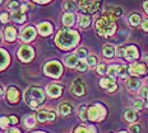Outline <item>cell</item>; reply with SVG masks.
<instances>
[{
  "label": "cell",
  "mask_w": 148,
  "mask_h": 133,
  "mask_svg": "<svg viewBox=\"0 0 148 133\" xmlns=\"http://www.w3.org/2000/svg\"><path fill=\"white\" fill-rule=\"evenodd\" d=\"M115 18L116 15L111 10H107L105 15L98 18L96 22V30L98 36L101 37H111L116 30V24H115Z\"/></svg>",
  "instance_id": "1"
},
{
  "label": "cell",
  "mask_w": 148,
  "mask_h": 133,
  "mask_svg": "<svg viewBox=\"0 0 148 133\" xmlns=\"http://www.w3.org/2000/svg\"><path fill=\"white\" fill-rule=\"evenodd\" d=\"M79 41V34L75 30L70 29H61L58 33L56 38H55V43L56 46L61 49H70L78 43Z\"/></svg>",
  "instance_id": "2"
},
{
  "label": "cell",
  "mask_w": 148,
  "mask_h": 133,
  "mask_svg": "<svg viewBox=\"0 0 148 133\" xmlns=\"http://www.w3.org/2000/svg\"><path fill=\"white\" fill-rule=\"evenodd\" d=\"M24 100L28 107L37 108L45 101V92L40 88H29L24 92Z\"/></svg>",
  "instance_id": "3"
},
{
  "label": "cell",
  "mask_w": 148,
  "mask_h": 133,
  "mask_svg": "<svg viewBox=\"0 0 148 133\" xmlns=\"http://www.w3.org/2000/svg\"><path fill=\"white\" fill-rule=\"evenodd\" d=\"M106 115V109L101 104L92 105L88 108V119L89 120H102Z\"/></svg>",
  "instance_id": "4"
},
{
  "label": "cell",
  "mask_w": 148,
  "mask_h": 133,
  "mask_svg": "<svg viewBox=\"0 0 148 133\" xmlns=\"http://www.w3.org/2000/svg\"><path fill=\"white\" fill-rule=\"evenodd\" d=\"M45 72L46 75L52 76V77H60L63 72V67L58 61H50L45 65Z\"/></svg>",
  "instance_id": "5"
},
{
  "label": "cell",
  "mask_w": 148,
  "mask_h": 133,
  "mask_svg": "<svg viewBox=\"0 0 148 133\" xmlns=\"http://www.w3.org/2000/svg\"><path fill=\"white\" fill-rule=\"evenodd\" d=\"M33 55H35V52L28 46H22V47L18 49V57L22 61H24V62H28V61L32 60Z\"/></svg>",
  "instance_id": "6"
},
{
  "label": "cell",
  "mask_w": 148,
  "mask_h": 133,
  "mask_svg": "<svg viewBox=\"0 0 148 133\" xmlns=\"http://www.w3.org/2000/svg\"><path fill=\"white\" fill-rule=\"evenodd\" d=\"M147 72V67L144 66L143 63H132L130 67H129V74L134 76H142V75H146Z\"/></svg>",
  "instance_id": "7"
},
{
  "label": "cell",
  "mask_w": 148,
  "mask_h": 133,
  "mask_svg": "<svg viewBox=\"0 0 148 133\" xmlns=\"http://www.w3.org/2000/svg\"><path fill=\"white\" fill-rule=\"evenodd\" d=\"M56 118V114L51 110H41L37 114V119L40 120L41 123H45V122H51Z\"/></svg>",
  "instance_id": "8"
},
{
  "label": "cell",
  "mask_w": 148,
  "mask_h": 133,
  "mask_svg": "<svg viewBox=\"0 0 148 133\" xmlns=\"http://www.w3.org/2000/svg\"><path fill=\"white\" fill-rule=\"evenodd\" d=\"M35 37H36V30H35V28H32V27H27V28L21 33V39L24 42L32 41V39H35Z\"/></svg>",
  "instance_id": "9"
},
{
  "label": "cell",
  "mask_w": 148,
  "mask_h": 133,
  "mask_svg": "<svg viewBox=\"0 0 148 133\" xmlns=\"http://www.w3.org/2000/svg\"><path fill=\"white\" fill-rule=\"evenodd\" d=\"M139 53H138V49L137 47L134 46H129V47L125 48V53H124V58L128 61H133V60H137Z\"/></svg>",
  "instance_id": "10"
},
{
  "label": "cell",
  "mask_w": 148,
  "mask_h": 133,
  "mask_svg": "<svg viewBox=\"0 0 148 133\" xmlns=\"http://www.w3.org/2000/svg\"><path fill=\"white\" fill-rule=\"evenodd\" d=\"M72 92L74 95H78V97L84 94V84H83V81L81 79H77L74 81V84L72 86Z\"/></svg>",
  "instance_id": "11"
},
{
  "label": "cell",
  "mask_w": 148,
  "mask_h": 133,
  "mask_svg": "<svg viewBox=\"0 0 148 133\" xmlns=\"http://www.w3.org/2000/svg\"><path fill=\"white\" fill-rule=\"evenodd\" d=\"M100 85L102 86V88L106 89L107 91H110V92L115 91L116 89H118V85H116V82L114 81L112 79H102L100 81Z\"/></svg>",
  "instance_id": "12"
},
{
  "label": "cell",
  "mask_w": 148,
  "mask_h": 133,
  "mask_svg": "<svg viewBox=\"0 0 148 133\" xmlns=\"http://www.w3.org/2000/svg\"><path fill=\"white\" fill-rule=\"evenodd\" d=\"M47 94L51 98H58L61 95V86L58 84H50L47 86Z\"/></svg>",
  "instance_id": "13"
},
{
  "label": "cell",
  "mask_w": 148,
  "mask_h": 133,
  "mask_svg": "<svg viewBox=\"0 0 148 133\" xmlns=\"http://www.w3.org/2000/svg\"><path fill=\"white\" fill-rule=\"evenodd\" d=\"M38 32L42 36H49L52 32V26L50 23H47V22H44V23L38 24Z\"/></svg>",
  "instance_id": "14"
},
{
  "label": "cell",
  "mask_w": 148,
  "mask_h": 133,
  "mask_svg": "<svg viewBox=\"0 0 148 133\" xmlns=\"http://www.w3.org/2000/svg\"><path fill=\"white\" fill-rule=\"evenodd\" d=\"M7 97H8V100L10 103H17L18 101V98H19V92L15 88H9L8 89V92H7Z\"/></svg>",
  "instance_id": "15"
},
{
  "label": "cell",
  "mask_w": 148,
  "mask_h": 133,
  "mask_svg": "<svg viewBox=\"0 0 148 133\" xmlns=\"http://www.w3.org/2000/svg\"><path fill=\"white\" fill-rule=\"evenodd\" d=\"M9 63V55L7 53V51L0 49V70L5 69Z\"/></svg>",
  "instance_id": "16"
},
{
  "label": "cell",
  "mask_w": 148,
  "mask_h": 133,
  "mask_svg": "<svg viewBox=\"0 0 148 133\" xmlns=\"http://www.w3.org/2000/svg\"><path fill=\"white\" fill-rule=\"evenodd\" d=\"M139 86H140V81L138 79H129L128 81H126V88H128L130 91L138 90Z\"/></svg>",
  "instance_id": "17"
},
{
  "label": "cell",
  "mask_w": 148,
  "mask_h": 133,
  "mask_svg": "<svg viewBox=\"0 0 148 133\" xmlns=\"http://www.w3.org/2000/svg\"><path fill=\"white\" fill-rule=\"evenodd\" d=\"M4 36H5V38H7V41L13 42L15 39V37H17V32H15V29L13 27H7L5 32H4Z\"/></svg>",
  "instance_id": "18"
},
{
  "label": "cell",
  "mask_w": 148,
  "mask_h": 133,
  "mask_svg": "<svg viewBox=\"0 0 148 133\" xmlns=\"http://www.w3.org/2000/svg\"><path fill=\"white\" fill-rule=\"evenodd\" d=\"M59 112L61 115H68L73 112V107L69 103H63L59 105Z\"/></svg>",
  "instance_id": "19"
},
{
  "label": "cell",
  "mask_w": 148,
  "mask_h": 133,
  "mask_svg": "<svg viewBox=\"0 0 148 133\" xmlns=\"http://www.w3.org/2000/svg\"><path fill=\"white\" fill-rule=\"evenodd\" d=\"M78 62H79V58L77 55H70V56H68L65 58V63L69 67H75L78 65Z\"/></svg>",
  "instance_id": "20"
},
{
  "label": "cell",
  "mask_w": 148,
  "mask_h": 133,
  "mask_svg": "<svg viewBox=\"0 0 148 133\" xmlns=\"http://www.w3.org/2000/svg\"><path fill=\"white\" fill-rule=\"evenodd\" d=\"M63 23H64V26H66V27L73 26L74 24V15H73V13H66L65 15H64L63 17Z\"/></svg>",
  "instance_id": "21"
},
{
  "label": "cell",
  "mask_w": 148,
  "mask_h": 133,
  "mask_svg": "<svg viewBox=\"0 0 148 133\" xmlns=\"http://www.w3.org/2000/svg\"><path fill=\"white\" fill-rule=\"evenodd\" d=\"M63 9L66 11V13H73L75 10V4H74L73 0H68L63 4Z\"/></svg>",
  "instance_id": "22"
},
{
  "label": "cell",
  "mask_w": 148,
  "mask_h": 133,
  "mask_svg": "<svg viewBox=\"0 0 148 133\" xmlns=\"http://www.w3.org/2000/svg\"><path fill=\"white\" fill-rule=\"evenodd\" d=\"M114 53H115V47L111 45H107L103 47V56L107 57V58H111L114 56Z\"/></svg>",
  "instance_id": "23"
},
{
  "label": "cell",
  "mask_w": 148,
  "mask_h": 133,
  "mask_svg": "<svg viewBox=\"0 0 148 133\" xmlns=\"http://www.w3.org/2000/svg\"><path fill=\"white\" fill-rule=\"evenodd\" d=\"M119 71H120L119 65H111L109 69H107V74H109L110 77H115L119 75Z\"/></svg>",
  "instance_id": "24"
},
{
  "label": "cell",
  "mask_w": 148,
  "mask_h": 133,
  "mask_svg": "<svg viewBox=\"0 0 148 133\" xmlns=\"http://www.w3.org/2000/svg\"><path fill=\"white\" fill-rule=\"evenodd\" d=\"M124 117L128 122H135V120H137V113H135V110H133V109L126 110Z\"/></svg>",
  "instance_id": "25"
},
{
  "label": "cell",
  "mask_w": 148,
  "mask_h": 133,
  "mask_svg": "<svg viewBox=\"0 0 148 133\" xmlns=\"http://www.w3.org/2000/svg\"><path fill=\"white\" fill-rule=\"evenodd\" d=\"M12 19L15 20L17 23H23V22L26 20V15H24L23 11H17V13H13Z\"/></svg>",
  "instance_id": "26"
},
{
  "label": "cell",
  "mask_w": 148,
  "mask_h": 133,
  "mask_svg": "<svg viewBox=\"0 0 148 133\" xmlns=\"http://www.w3.org/2000/svg\"><path fill=\"white\" fill-rule=\"evenodd\" d=\"M8 8H9V10H12L13 13L21 11V4H19V1H17V0H12V1L8 4Z\"/></svg>",
  "instance_id": "27"
},
{
  "label": "cell",
  "mask_w": 148,
  "mask_h": 133,
  "mask_svg": "<svg viewBox=\"0 0 148 133\" xmlns=\"http://www.w3.org/2000/svg\"><path fill=\"white\" fill-rule=\"evenodd\" d=\"M78 112H79V117H81L82 120L88 119V109H87V107H86V105H81Z\"/></svg>",
  "instance_id": "28"
},
{
  "label": "cell",
  "mask_w": 148,
  "mask_h": 133,
  "mask_svg": "<svg viewBox=\"0 0 148 133\" xmlns=\"http://www.w3.org/2000/svg\"><path fill=\"white\" fill-rule=\"evenodd\" d=\"M89 24H91L89 17H87V15H82V17L79 18V26H81L82 28H87Z\"/></svg>",
  "instance_id": "29"
},
{
  "label": "cell",
  "mask_w": 148,
  "mask_h": 133,
  "mask_svg": "<svg viewBox=\"0 0 148 133\" xmlns=\"http://www.w3.org/2000/svg\"><path fill=\"white\" fill-rule=\"evenodd\" d=\"M129 23H130V26L137 27L140 23V17L138 14H132L130 18H129Z\"/></svg>",
  "instance_id": "30"
},
{
  "label": "cell",
  "mask_w": 148,
  "mask_h": 133,
  "mask_svg": "<svg viewBox=\"0 0 148 133\" xmlns=\"http://www.w3.org/2000/svg\"><path fill=\"white\" fill-rule=\"evenodd\" d=\"M75 133H96V131L92 127H78L75 129Z\"/></svg>",
  "instance_id": "31"
},
{
  "label": "cell",
  "mask_w": 148,
  "mask_h": 133,
  "mask_svg": "<svg viewBox=\"0 0 148 133\" xmlns=\"http://www.w3.org/2000/svg\"><path fill=\"white\" fill-rule=\"evenodd\" d=\"M119 76L123 77V79H129V67H126V66H120Z\"/></svg>",
  "instance_id": "32"
},
{
  "label": "cell",
  "mask_w": 148,
  "mask_h": 133,
  "mask_svg": "<svg viewBox=\"0 0 148 133\" xmlns=\"http://www.w3.org/2000/svg\"><path fill=\"white\" fill-rule=\"evenodd\" d=\"M24 123H26V127L32 128V127H35V124H36V120L32 115H28V117H26V119H24Z\"/></svg>",
  "instance_id": "33"
},
{
  "label": "cell",
  "mask_w": 148,
  "mask_h": 133,
  "mask_svg": "<svg viewBox=\"0 0 148 133\" xmlns=\"http://www.w3.org/2000/svg\"><path fill=\"white\" fill-rule=\"evenodd\" d=\"M75 55L78 56L79 60H83V58H86V56H87V49L83 48V47L78 48L77 49V52H75Z\"/></svg>",
  "instance_id": "34"
},
{
  "label": "cell",
  "mask_w": 148,
  "mask_h": 133,
  "mask_svg": "<svg viewBox=\"0 0 148 133\" xmlns=\"http://www.w3.org/2000/svg\"><path fill=\"white\" fill-rule=\"evenodd\" d=\"M87 67H88V63L86 62L84 60H79V62L75 66V69L78 71H86V70H87Z\"/></svg>",
  "instance_id": "35"
},
{
  "label": "cell",
  "mask_w": 148,
  "mask_h": 133,
  "mask_svg": "<svg viewBox=\"0 0 148 133\" xmlns=\"http://www.w3.org/2000/svg\"><path fill=\"white\" fill-rule=\"evenodd\" d=\"M87 63H88V66H96V63H97V57L93 56V55L88 56V57H87Z\"/></svg>",
  "instance_id": "36"
},
{
  "label": "cell",
  "mask_w": 148,
  "mask_h": 133,
  "mask_svg": "<svg viewBox=\"0 0 148 133\" xmlns=\"http://www.w3.org/2000/svg\"><path fill=\"white\" fill-rule=\"evenodd\" d=\"M9 122H10V119H9L8 117H1V118H0V126H1L3 128H8Z\"/></svg>",
  "instance_id": "37"
},
{
  "label": "cell",
  "mask_w": 148,
  "mask_h": 133,
  "mask_svg": "<svg viewBox=\"0 0 148 133\" xmlns=\"http://www.w3.org/2000/svg\"><path fill=\"white\" fill-rule=\"evenodd\" d=\"M97 72L100 74V75H103V74H106V72H107V69H106V66H105L103 63L98 65V67H97Z\"/></svg>",
  "instance_id": "38"
},
{
  "label": "cell",
  "mask_w": 148,
  "mask_h": 133,
  "mask_svg": "<svg viewBox=\"0 0 148 133\" xmlns=\"http://www.w3.org/2000/svg\"><path fill=\"white\" fill-rule=\"evenodd\" d=\"M133 107H134V109H137V110H140V109H143L144 104H143V101H142V100H137V101H134Z\"/></svg>",
  "instance_id": "39"
},
{
  "label": "cell",
  "mask_w": 148,
  "mask_h": 133,
  "mask_svg": "<svg viewBox=\"0 0 148 133\" xmlns=\"http://www.w3.org/2000/svg\"><path fill=\"white\" fill-rule=\"evenodd\" d=\"M130 133H140V127L138 126V124H133V126H130Z\"/></svg>",
  "instance_id": "40"
},
{
  "label": "cell",
  "mask_w": 148,
  "mask_h": 133,
  "mask_svg": "<svg viewBox=\"0 0 148 133\" xmlns=\"http://www.w3.org/2000/svg\"><path fill=\"white\" fill-rule=\"evenodd\" d=\"M0 20H1L3 23H7V22L9 20V15L7 13H3L1 15H0Z\"/></svg>",
  "instance_id": "41"
},
{
  "label": "cell",
  "mask_w": 148,
  "mask_h": 133,
  "mask_svg": "<svg viewBox=\"0 0 148 133\" xmlns=\"http://www.w3.org/2000/svg\"><path fill=\"white\" fill-rule=\"evenodd\" d=\"M140 97L144 98V99L148 98V89H147V88H143V89L140 90Z\"/></svg>",
  "instance_id": "42"
},
{
  "label": "cell",
  "mask_w": 148,
  "mask_h": 133,
  "mask_svg": "<svg viewBox=\"0 0 148 133\" xmlns=\"http://www.w3.org/2000/svg\"><path fill=\"white\" fill-rule=\"evenodd\" d=\"M124 53H125V48H124V47H120V48L118 49V56L124 58Z\"/></svg>",
  "instance_id": "43"
},
{
  "label": "cell",
  "mask_w": 148,
  "mask_h": 133,
  "mask_svg": "<svg viewBox=\"0 0 148 133\" xmlns=\"http://www.w3.org/2000/svg\"><path fill=\"white\" fill-rule=\"evenodd\" d=\"M9 119H10V122L14 123V124H17V123H18V118L15 115H10V117H9Z\"/></svg>",
  "instance_id": "44"
},
{
  "label": "cell",
  "mask_w": 148,
  "mask_h": 133,
  "mask_svg": "<svg viewBox=\"0 0 148 133\" xmlns=\"http://www.w3.org/2000/svg\"><path fill=\"white\" fill-rule=\"evenodd\" d=\"M142 28H143V30L148 32V20H144L143 22V24H142Z\"/></svg>",
  "instance_id": "45"
},
{
  "label": "cell",
  "mask_w": 148,
  "mask_h": 133,
  "mask_svg": "<svg viewBox=\"0 0 148 133\" xmlns=\"http://www.w3.org/2000/svg\"><path fill=\"white\" fill-rule=\"evenodd\" d=\"M5 133H21V132L18 131L17 128H10V129H7V132Z\"/></svg>",
  "instance_id": "46"
},
{
  "label": "cell",
  "mask_w": 148,
  "mask_h": 133,
  "mask_svg": "<svg viewBox=\"0 0 148 133\" xmlns=\"http://www.w3.org/2000/svg\"><path fill=\"white\" fill-rule=\"evenodd\" d=\"M143 8H144V11L148 14V0L147 1H144V4H143Z\"/></svg>",
  "instance_id": "47"
},
{
  "label": "cell",
  "mask_w": 148,
  "mask_h": 133,
  "mask_svg": "<svg viewBox=\"0 0 148 133\" xmlns=\"http://www.w3.org/2000/svg\"><path fill=\"white\" fill-rule=\"evenodd\" d=\"M37 3H47V1H50V0H36Z\"/></svg>",
  "instance_id": "48"
},
{
  "label": "cell",
  "mask_w": 148,
  "mask_h": 133,
  "mask_svg": "<svg viewBox=\"0 0 148 133\" xmlns=\"http://www.w3.org/2000/svg\"><path fill=\"white\" fill-rule=\"evenodd\" d=\"M144 60H146V62L148 63V56H144Z\"/></svg>",
  "instance_id": "49"
},
{
  "label": "cell",
  "mask_w": 148,
  "mask_h": 133,
  "mask_svg": "<svg viewBox=\"0 0 148 133\" xmlns=\"http://www.w3.org/2000/svg\"><path fill=\"white\" fill-rule=\"evenodd\" d=\"M146 107H147V109H148V98H147V100H146Z\"/></svg>",
  "instance_id": "50"
},
{
  "label": "cell",
  "mask_w": 148,
  "mask_h": 133,
  "mask_svg": "<svg viewBox=\"0 0 148 133\" xmlns=\"http://www.w3.org/2000/svg\"><path fill=\"white\" fill-rule=\"evenodd\" d=\"M1 95H3V89L0 88V97H1Z\"/></svg>",
  "instance_id": "51"
},
{
  "label": "cell",
  "mask_w": 148,
  "mask_h": 133,
  "mask_svg": "<svg viewBox=\"0 0 148 133\" xmlns=\"http://www.w3.org/2000/svg\"><path fill=\"white\" fill-rule=\"evenodd\" d=\"M1 1H3V0H0V4H1Z\"/></svg>",
  "instance_id": "52"
},
{
  "label": "cell",
  "mask_w": 148,
  "mask_h": 133,
  "mask_svg": "<svg viewBox=\"0 0 148 133\" xmlns=\"http://www.w3.org/2000/svg\"><path fill=\"white\" fill-rule=\"evenodd\" d=\"M120 133H126V132H120Z\"/></svg>",
  "instance_id": "53"
},
{
  "label": "cell",
  "mask_w": 148,
  "mask_h": 133,
  "mask_svg": "<svg viewBox=\"0 0 148 133\" xmlns=\"http://www.w3.org/2000/svg\"><path fill=\"white\" fill-rule=\"evenodd\" d=\"M37 133H41V132H37Z\"/></svg>",
  "instance_id": "54"
}]
</instances>
